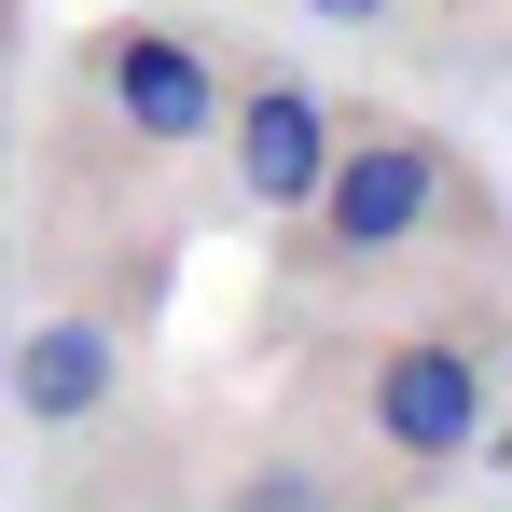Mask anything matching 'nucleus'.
Returning a JSON list of instances; mask_svg holds the SVG:
<instances>
[{
  "mask_svg": "<svg viewBox=\"0 0 512 512\" xmlns=\"http://www.w3.org/2000/svg\"><path fill=\"white\" fill-rule=\"evenodd\" d=\"M499 374L512 360H499L485 263H471V277H429V291H388V305H333V319L305 333V360H291V388H305L402 499L485 457Z\"/></svg>",
  "mask_w": 512,
  "mask_h": 512,
  "instance_id": "1",
  "label": "nucleus"
},
{
  "mask_svg": "<svg viewBox=\"0 0 512 512\" xmlns=\"http://www.w3.org/2000/svg\"><path fill=\"white\" fill-rule=\"evenodd\" d=\"M485 250H499L485 167L416 111H346L319 194L277 222V291L305 319H333V305H388V291H429V277H471Z\"/></svg>",
  "mask_w": 512,
  "mask_h": 512,
  "instance_id": "2",
  "label": "nucleus"
},
{
  "mask_svg": "<svg viewBox=\"0 0 512 512\" xmlns=\"http://www.w3.org/2000/svg\"><path fill=\"white\" fill-rule=\"evenodd\" d=\"M208 443H222L208 416L125 388L111 416L56 429V443H28V457H42V512H208Z\"/></svg>",
  "mask_w": 512,
  "mask_h": 512,
  "instance_id": "3",
  "label": "nucleus"
},
{
  "mask_svg": "<svg viewBox=\"0 0 512 512\" xmlns=\"http://www.w3.org/2000/svg\"><path fill=\"white\" fill-rule=\"evenodd\" d=\"M208 512H402V485H388L305 388H277L263 416H236L208 443Z\"/></svg>",
  "mask_w": 512,
  "mask_h": 512,
  "instance_id": "4",
  "label": "nucleus"
},
{
  "mask_svg": "<svg viewBox=\"0 0 512 512\" xmlns=\"http://www.w3.org/2000/svg\"><path fill=\"white\" fill-rule=\"evenodd\" d=\"M333 125L346 97L319 70H291V56H236V97H222V139H208V180H222V208H250V222H291L319 167H333Z\"/></svg>",
  "mask_w": 512,
  "mask_h": 512,
  "instance_id": "5",
  "label": "nucleus"
},
{
  "mask_svg": "<svg viewBox=\"0 0 512 512\" xmlns=\"http://www.w3.org/2000/svg\"><path fill=\"white\" fill-rule=\"evenodd\" d=\"M277 14H291V28H319V42H388L416 0H277Z\"/></svg>",
  "mask_w": 512,
  "mask_h": 512,
  "instance_id": "6",
  "label": "nucleus"
},
{
  "mask_svg": "<svg viewBox=\"0 0 512 512\" xmlns=\"http://www.w3.org/2000/svg\"><path fill=\"white\" fill-rule=\"evenodd\" d=\"M0 388H14V194H0ZM14 429V416H0Z\"/></svg>",
  "mask_w": 512,
  "mask_h": 512,
  "instance_id": "7",
  "label": "nucleus"
},
{
  "mask_svg": "<svg viewBox=\"0 0 512 512\" xmlns=\"http://www.w3.org/2000/svg\"><path fill=\"white\" fill-rule=\"evenodd\" d=\"M0 167H14V0H0Z\"/></svg>",
  "mask_w": 512,
  "mask_h": 512,
  "instance_id": "8",
  "label": "nucleus"
}]
</instances>
